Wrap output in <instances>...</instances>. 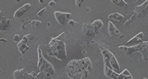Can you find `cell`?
Wrapping results in <instances>:
<instances>
[{
  "label": "cell",
  "mask_w": 148,
  "mask_h": 79,
  "mask_svg": "<svg viewBox=\"0 0 148 79\" xmlns=\"http://www.w3.org/2000/svg\"><path fill=\"white\" fill-rule=\"evenodd\" d=\"M113 4L117 5V6H120V7H124V6H127V3L125 1V0H110Z\"/></svg>",
  "instance_id": "44dd1931"
},
{
  "label": "cell",
  "mask_w": 148,
  "mask_h": 79,
  "mask_svg": "<svg viewBox=\"0 0 148 79\" xmlns=\"http://www.w3.org/2000/svg\"><path fill=\"white\" fill-rule=\"evenodd\" d=\"M147 4H148V0H145V1L141 5L136 6L134 9V12L136 13H141L143 11H145L147 8Z\"/></svg>",
  "instance_id": "ffe728a7"
},
{
  "label": "cell",
  "mask_w": 148,
  "mask_h": 79,
  "mask_svg": "<svg viewBox=\"0 0 148 79\" xmlns=\"http://www.w3.org/2000/svg\"><path fill=\"white\" fill-rule=\"evenodd\" d=\"M20 40H21V39H20V35H18V34H15L14 37H13V41H14L15 42L18 43Z\"/></svg>",
  "instance_id": "4316f807"
},
{
  "label": "cell",
  "mask_w": 148,
  "mask_h": 79,
  "mask_svg": "<svg viewBox=\"0 0 148 79\" xmlns=\"http://www.w3.org/2000/svg\"><path fill=\"white\" fill-rule=\"evenodd\" d=\"M30 22L31 21H29V20H26V21L23 22V23H22V25H21V30L22 31L25 30V27H26V25H27L29 23H30Z\"/></svg>",
  "instance_id": "484cf974"
},
{
  "label": "cell",
  "mask_w": 148,
  "mask_h": 79,
  "mask_svg": "<svg viewBox=\"0 0 148 79\" xmlns=\"http://www.w3.org/2000/svg\"><path fill=\"white\" fill-rule=\"evenodd\" d=\"M83 32L86 35H91V34H93L95 33V31L92 28V25L90 23H84L83 25Z\"/></svg>",
  "instance_id": "9a60e30c"
},
{
  "label": "cell",
  "mask_w": 148,
  "mask_h": 79,
  "mask_svg": "<svg viewBox=\"0 0 148 79\" xmlns=\"http://www.w3.org/2000/svg\"><path fill=\"white\" fill-rule=\"evenodd\" d=\"M148 42H142L140 44L137 46H118V49L123 50L125 54L130 55L133 54L135 52H138L140 53L143 50L148 48Z\"/></svg>",
  "instance_id": "5b68a950"
},
{
  "label": "cell",
  "mask_w": 148,
  "mask_h": 79,
  "mask_svg": "<svg viewBox=\"0 0 148 79\" xmlns=\"http://www.w3.org/2000/svg\"><path fill=\"white\" fill-rule=\"evenodd\" d=\"M140 13H136V12H135V13H134V14L132 15V16H131V18L130 19H128V20H127L126 22H125L124 25H125V26H129L130 24L134 23L135 20H136L140 16Z\"/></svg>",
  "instance_id": "d6986e66"
},
{
  "label": "cell",
  "mask_w": 148,
  "mask_h": 79,
  "mask_svg": "<svg viewBox=\"0 0 148 79\" xmlns=\"http://www.w3.org/2000/svg\"><path fill=\"white\" fill-rule=\"evenodd\" d=\"M16 1L18 3H19V2H20V1H21V0H16Z\"/></svg>",
  "instance_id": "836d02e7"
},
{
  "label": "cell",
  "mask_w": 148,
  "mask_h": 79,
  "mask_svg": "<svg viewBox=\"0 0 148 79\" xmlns=\"http://www.w3.org/2000/svg\"><path fill=\"white\" fill-rule=\"evenodd\" d=\"M54 17L56 21L61 25H64L65 23H68L69 20L72 19V14L68 12L54 11Z\"/></svg>",
  "instance_id": "8992f818"
},
{
  "label": "cell",
  "mask_w": 148,
  "mask_h": 79,
  "mask_svg": "<svg viewBox=\"0 0 148 79\" xmlns=\"http://www.w3.org/2000/svg\"><path fill=\"white\" fill-rule=\"evenodd\" d=\"M144 37V34L143 32H140L137 34L136 36L131 39L130 41H128L125 46H137L138 44H140L141 42H143V39Z\"/></svg>",
  "instance_id": "9c48e42d"
},
{
  "label": "cell",
  "mask_w": 148,
  "mask_h": 79,
  "mask_svg": "<svg viewBox=\"0 0 148 79\" xmlns=\"http://www.w3.org/2000/svg\"><path fill=\"white\" fill-rule=\"evenodd\" d=\"M92 71V62L88 58L72 60L67 64L68 76L72 79H84L88 77Z\"/></svg>",
  "instance_id": "6da1fadb"
},
{
  "label": "cell",
  "mask_w": 148,
  "mask_h": 79,
  "mask_svg": "<svg viewBox=\"0 0 148 79\" xmlns=\"http://www.w3.org/2000/svg\"><path fill=\"white\" fill-rule=\"evenodd\" d=\"M118 79H133V76L128 71V69H125L121 73H119L118 75Z\"/></svg>",
  "instance_id": "e0dca14e"
},
{
  "label": "cell",
  "mask_w": 148,
  "mask_h": 79,
  "mask_svg": "<svg viewBox=\"0 0 148 79\" xmlns=\"http://www.w3.org/2000/svg\"><path fill=\"white\" fill-rule=\"evenodd\" d=\"M34 38V36L32 34H26L23 37V38L21 39V41L23 43H25V44H27V43L30 42L31 40H32Z\"/></svg>",
  "instance_id": "7402d4cb"
},
{
  "label": "cell",
  "mask_w": 148,
  "mask_h": 79,
  "mask_svg": "<svg viewBox=\"0 0 148 79\" xmlns=\"http://www.w3.org/2000/svg\"><path fill=\"white\" fill-rule=\"evenodd\" d=\"M103 25H104V23H103L102 20H95L93 23L91 24V25H92V28H93L95 33H97V32H99V30L102 27Z\"/></svg>",
  "instance_id": "2e32d148"
},
{
  "label": "cell",
  "mask_w": 148,
  "mask_h": 79,
  "mask_svg": "<svg viewBox=\"0 0 148 79\" xmlns=\"http://www.w3.org/2000/svg\"><path fill=\"white\" fill-rule=\"evenodd\" d=\"M49 47L51 55L55 57L59 60H65L67 58L66 46L65 42L58 41L57 42L54 43Z\"/></svg>",
  "instance_id": "277c9868"
},
{
  "label": "cell",
  "mask_w": 148,
  "mask_h": 79,
  "mask_svg": "<svg viewBox=\"0 0 148 79\" xmlns=\"http://www.w3.org/2000/svg\"><path fill=\"white\" fill-rule=\"evenodd\" d=\"M0 23H0V30H1V31L6 30L11 25V19L3 16L1 17Z\"/></svg>",
  "instance_id": "7c38bea8"
},
{
  "label": "cell",
  "mask_w": 148,
  "mask_h": 79,
  "mask_svg": "<svg viewBox=\"0 0 148 79\" xmlns=\"http://www.w3.org/2000/svg\"><path fill=\"white\" fill-rule=\"evenodd\" d=\"M108 19H112V20H116V21L121 22L122 23H125V16L123 15L120 14L119 13H113L108 15Z\"/></svg>",
  "instance_id": "4fadbf2b"
},
{
  "label": "cell",
  "mask_w": 148,
  "mask_h": 79,
  "mask_svg": "<svg viewBox=\"0 0 148 79\" xmlns=\"http://www.w3.org/2000/svg\"><path fill=\"white\" fill-rule=\"evenodd\" d=\"M56 4V1H54V0H51V1H49V6H54V5Z\"/></svg>",
  "instance_id": "f1b7e54d"
},
{
  "label": "cell",
  "mask_w": 148,
  "mask_h": 79,
  "mask_svg": "<svg viewBox=\"0 0 148 79\" xmlns=\"http://www.w3.org/2000/svg\"><path fill=\"white\" fill-rule=\"evenodd\" d=\"M108 33L112 38H122L124 36L123 32L118 30L112 22L108 23Z\"/></svg>",
  "instance_id": "52a82bcc"
},
{
  "label": "cell",
  "mask_w": 148,
  "mask_h": 79,
  "mask_svg": "<svg viewBox=\"0 0 148 79\" xmlns=\"http://www.w3.org/2000/svg\"><path fill=\"white\" fill-rule=\"evenodd\" d=\"M45 1V0H39V3H40V4H43Z\"/></svg>",
  "instance_id": "d6a6232c"
},
{
  "label": "cell",
  "mask_w": 148,
  "mask_h": 79,
  "mask_svg": "<svg viewBox=\"0 0 148 79\" xmlns=\"http://www.w3.org/2000/svg\"><path fill=\"white\" fill-rule=\"evenodd\" d=\"M65 39H66V34H65V32H63V33H61L59 36H58V37L52 38L49 43V46L52 45V44L55 42H58V41H63V42H65Z\"/></svg>",
  "instance_id": "ac0fdd59"
},
{
  "label": "cell",
  "mask_w": 148,
  "mask_h": 79,
  "mask_svg": "<svg viewBox=\"0 0 148 79\" xmlns=\"http://www.w3.org/2000/svg\"><path fill=\"white\" fill-rule=\"evenodd\" d=\"M84 0H75V4L77 7H81L82 6V4L83 3Z\"/></svg>",
  "instance_id": "83f0119b"
},
{
  "label": "cell",
  "mask_w": 148,
  "mask_h": 79,
  "mask_svg": "<svg viewBox=\"0 0 148 79\" xmlns=\"http://www.w3.org/2000/svg\"><path fill=\"white\" fill-rule=\"evenodd\" d=\"M17 46H18V49L19 50V51H20V54H21L22 55H25L29 49V47L27 46V44L23 43L21 40H20V42L18 43V45H17Z\"/></svg>",
  "instance_id": "5bb4252c"
},
{
  "label": "cell",
  "mask_w": 148,
  "mask_h": 79,
  "mask_svg": "<svg viewBox=\"0 0 148 79\" xmlns=\"http://www.w3.org/2000/svg\"><path fill=\"white\" fill-rule=\"evenodd\" d=\"M100 51L103 56L104 66L111 69L113 71L119 73L120 71V65L118 64V62L116 60L114 55L106 48L100 47Z\"/></svg>",
  "instance_id": "3957f363"
},
{
  "label": "cell",
  "mask_w": 148,
  "mask_h": 79,
  "mask_svg": "<svg viewBox=\"0 0 148 79\" xmlns=\"http://www.w3.org/2000/svg\"><path fill=\"white\" fill-rule=\"evenodd\" d=\"M0 42H6L7 41H6V39H2V38H1V39H0Z\"/></svg>",
  "instance_id": "1f68e13d"
},
{
  "label": "cell",
  "mask_w": 148,
  "mask_h": 79,
  "mask_svg": "<svg viewBox=\"0 0 148 79\" xmlns=\"http://www.w3.org/2000/svg\"><path fill=\"white\" fill-rule=\"evenodd\" d=\"M46 9H47V7H45L43 8H42V9H41L40 11H39L37 13V16L38 17H41V16H42V15H43L44 12L46 11Z\"/></svg>",
  "instance_id": "d4e9b609"
},
{
  "label": "cell",
  "mask_w": 148,
  "mask_h": 79,
  "mask_svg": "<svg viewBox=\"0 0 148 79\" xmlns=\"http://www.w3.org/2000/svg\"><path fill=\"white\" fill-rule=\"evenodd\" d=\"M68 23H70V25H75V23H77V22L74 21L72 19H70V20L68 21Z\"/></svg>",
  "instance_id": "f546056e"
},
{
  "label": "cell",
  "mask_w": 148,
  "mask_h": 79,
  "mask_svg": "<svg viewBox=\"0 0 148 79\" xmlns=\"http://www.w3.org/2000/svg\"><path fill=\"white\" fill-rule=\"evenodd\" d=\"M41 23H42V22L40 21V20H32L30 24H31V25H32V26L37 27V26H38V25Z\"/></svg>",
  "instance_id": "cb8c5ba5"
},
{
  "label": "cell",
  "mask_w": 148,
  "mask_h": 79,
  "mask_svg": "<svg viewBox=\"0 0 148 79\" xmlns=\"http://www.w3.org/2000/svg\"><path fill=\"white\" fill-rule=\"evenodd\" d=\"M147 51H148V48L147 49H145L143 51H142V52L140 53L141 55H142L143 59L145 61H147V55H148Z\"/></svg>",
  "instance_id": "603a6c76"
},
{
  "label": "cell",
  "mask_w": 148,
  "mask_h": 79,
  "mask_svg": "<svg viewBox=\"0 0 148 79\" xmlns=\"http://www.w3.org/2000/svg\"><path fill=\"white\" fill-rule=\"evenodd\" d=\"M129 1H130L132 4H134V3H136L137 2V1H138L139 0H129Z\"/></svg>",
  "instance_id": "4dcf8cb0"
},
{
  "label": "cell",
  "mask_w": 148,
  "mask_h": 79,
  "mask_svg": "<svg viewBox=\"0 0 148 79\" xmlns=\"http://www.w3.org/2000/svg\"><path fill=\"white\" fill-rule=\"evenodd\" d=\"M13 78L15 79H25V78H36L32 73H28L25 69H17L13 72Z\"/></svg>",
  "instance_id": "ba28073f"
},
{
  "label": "cell",
  "mask_w": 148,
  "mask_h": 79,
  "mask_svg": "<svg viewBox=\"0 0 148 79\" xmlns=\"http://www.w3.org/2000/svg\"><path fill=\"white\" fill-rule=\"evenodd\" d=\"M54 1H57V0H54Z\"/></svg>",
  "instance_id": "e575fe53"
},
{
  "label": "cell",
  "mask_w": 148,
  "mask_h": 79,
  "mask_svg": "<svg viewBox=\"0 0 148 79\" xmlns=\"http://www.w3.org/2000/svg\"><path fill=\"white\" fill-rule=\"evenodd\" d=\"M38 62L37 67L39 71L46 76H50L54 74L55 69L54 66L44 57L40 46H38Z\"/></svg>",
  "instance_id": "7a4b0ae2"
},
{
  "label": "cell",
  "mask_w": 148,
  "mask_h": 79,
  "mask_svg": "<svg viewBox=\"0 0 148 79\" xmlns=\"http://www.w3.org/2000/svg\"><path fill=\"white\" fill-rule=\"evenodd\" d=\"M104 76L107 78H110L112 79H118V75L119 73L113 71L111 69L107 67L104 65Z\"/></svg>",
  "instance_id": "8fae6325"
},
{
  "label": "cell",
  "mask_w": 148,
  "mask_h": 79,
  "mask_svg": "<svg viewBox=\"0 0 148 79\" xmlns=\"http://www.w3.org/2000/svg\"><path fill=\"white\" fill-rule=\"evenodd\" d=\"M31 8V4L27 3V4H24L23 6H21L20 8H19L15 12V13L13 14V18H21L25 13L27 12L28 10Z\"/></svg>",
  "instance_id": "30bf717a"
}]
</instances>
